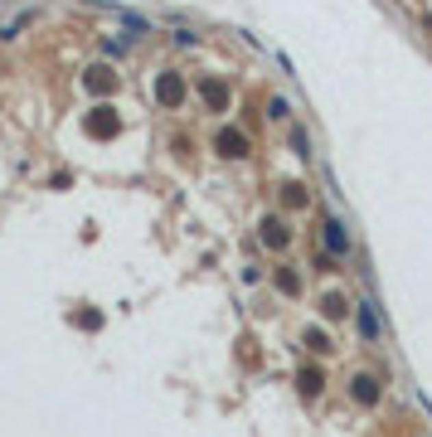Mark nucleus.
<instances>
[{"label":"nucleus","mask_w":432,"mask_h":437,"mask_svg":"<svg viewBox=\"0 0 432 437\" xmlns=\"http://www.w3.org/2000/svg\"><path fill=\"white\" fill-rule=\"evenodd\" d=\"M326 248H331L335 258H345V253H350V234H345L340 218H326Z\"/></svg>","instance_id":"obj_1"},{"label":"nucleus","mask_w":432,"mask_h":437,"mask_svg":"<svg viewBox=\"0 0 432 437\" xmlns=\"http://www.w3.org/2000/svg\"><path fill=\"white\" fill-rule=\"evenodd\" d=\"M155 92H160V102H166V107H175V102L185 97V83H180L175 73H166V78H160V88H155Z\"/></svg>","instance_id":"obj_2"},{"label":"nucleus","mask_w":432,"mask_h":437,"mask_svg":"<svg viewBox=\"0 0 432 437\" xmlns=\"http://www.w3.org/2000/svg\"><path fill=\"white\" fill-rule=\"evenodd\" d=\"M262 243L287 248V229H282V218H262Z\"/></svg>","instance_id":"obj_3"},{"label":"nucleus","mask_w":432,"mask_h":437,"mask_svg":"<svg viewBox=\"0 0 432 437\" xmlns=\"http://www.w3.org/2000/svg\"><path fill=\"white\" fill-rule=\"evenodd\" d=\"M359 331H364V340H379V316H374V301L359 306Z\"/></svg>","instance_id":"obj_4"},{"label":"nucleus","mask_w":432,"mask_h":437,"mask_svg":"<svg viewBox=\"0 0 432 437\" xmlns=\"http://www.w3.org/2000/svg\"><path fill=\"white\" fill-rule=\"evenodd\" d=\"M199 92H204V102H209V107H224V102H229V88H224V83H214V78H204V83H199Z\"/></svg>","instance_id":"obj_5"},{"label":"nucleus","mask_w":432,"mask_h":437,"mask_svg":"<svg viewBox=\"0 0 432 437\" xmlns=\"http://www.w3.org/2000/svg\"><path fill=\"white\" fill-rule=\"evenodd\" d=\"M88 132H92V136H107V132H117V117H107V107H97V112L88 117Z\"/></svg>","instance_id":"obj_6"},{"label":"nucleus","mask_w":432,"mask_h":437,"mask_svg":"<svg viewBox=\"0 0 432 437\" xmlns=\"http://www.w3.org/2000/svg\"><path fill=\"white\" fill-rule=\"evenodd\" d=\"M219 151H224V155H233V160H238V155H248V141H243V136H238V132H224V136H219Z\"/></svg>","instance_id":"obj_7"},{"label":"nucleus","mask_w":432,"mask_h":437,"mask_svg":"<svg viewBox=\"0 0 432 437\" xmlns=\"http://www.w3.org/2000/svg\"><path fill=\"white\" fill-rule=\"evenodd\" d=\"M355 399H359V403H374V399H379V389H374V379H369V374L355 379Z\"/></svg>","instance_id":"obj_8"},{"label":"nucleus","mask_w":432,"mask_h":437,"mask_svg":"<svg viewBox=\"0 0 432 437\" xmlns=\"http://www.w3.org/2000/svg\"><path fill=\"white\" fill-rule=\"evenodd\" d=\"M301 394H320V369H301Z\"/></svg>","instance_id":"obj_9"},{"label":"nucleus","mask_w":432,"mask_h":437,"mask_svg":"<svg viewBox=\"0 0 432 437\" xmlns=\"http://www.w3.org/2000/svg\"><path fill=\"white\" fill-rule=\"evenodd\" d=\"M107 83H112V78H107V68H92V78H88V88H97V92H102Z\"/></svg>","instance_id":"obj_10"},{"label":"nucleus","mask_w":432,"mask_h":437,"mask_svg":"<svg viewBox=\"0 0 432 437\" xmlns=\"http://www.w3.org/2000/svg\"><path fill=\"white\" fill-rule=\"evenodd\" d=\"M292 146H296V155H311V141H306V132H292Z\"/></svg>","instance_id":"obj_11"}]
</instances>
